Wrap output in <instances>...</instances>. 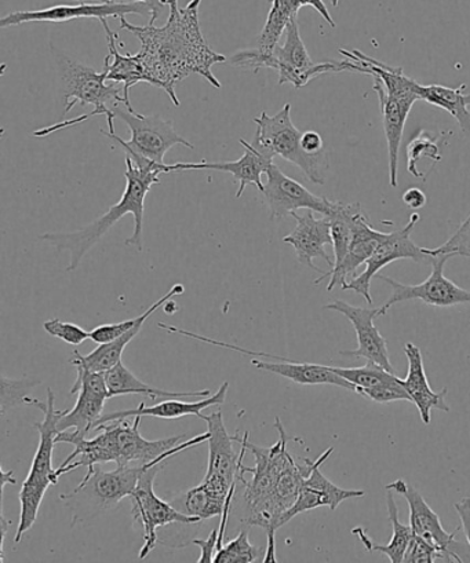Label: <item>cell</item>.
<instances>
[{"mask_svg": "<svg viewBox=\"0 0 470 563\" xmlns=\"http://www.w3.org/2000/svg\"><path fill=\"white\" fill-rule=\"evenodd\" d=\"M168 9L163 26H144L120 20V29L140 41L139 56L145 69L147 85L166 92L173 106L179 107L176 86L190 75H199L220 90L222 85L212 74V67L227 62V57L212 51L200 30L199 9L178 7V0H163Z\"/></svg>", "mask_w": 470, "mask_h": 563, "instance_id": "1", "label": "cell"}, {"mask_svg": "<svg viewBox=\"0 0 470 563\" xmlns=\"http://www.w3.org/2000/svg\"><path fill=\"white\" fill-rule=\"evenodd\" d=\"M160 175L146 172L135 166L129 156H125V189L122 199L112 206L106 214H102L95 222L74 232H51L41 234L40 239L53 245L58 253L68 251L69 265L67 272L78 269L81 261L124 216L131 214L134 218L133 236L125 240L124 244L144 250L142 233H144V212L146 195L153 185L161 184Z\"/></svg>", "mask_w": 470, "mask_h": 563, "instance_id": "2", "label": "cell"}, {"mask_svg": "<svg viewBox=\"0 0 470 563\" xmlns=\"http://www.w3.org/2000/svg\"><path fill=\"white\" fill-rule=\"evenodd\" d=\"M210 433L196 435L194 439L182 442L171 451L163 453L156 461L146 464H119L112 472H102L96 468L87 473L86 477L70 494L59 495V499L69 508L73 527L85 523L100 514L117 507L120 501L133 495L142 474L156 464L167 462V459L189 450V448L209 441Z\"/></svg>", "mask_w": 470, "mask_h": 563, "instance_id": "3", "label": "cell"}, {"mask_svg": "<svg viewBox=\"0 0 470 563\" xmlns=\"http://www.w3.org/2000/svg\"><path fill=\"white\" fill-rule=\"evenodd\" d=\"M343 57L357 63L359 74L374 78L373 90L379 96L382 125L390 155V179L392 188H397L398 152H401L404 125L415 102L420 100L419 84L404 75L403 68L391 67L358 51H343Z\"/></svg>", "mask_w": 470, "mask_h": 563, "instance_id": "4", "label": "cell"}, {"mask_svg": "<svg viewBox=\"0 0 470 563\" xmlns=\"http://www.w3.org/2000/svg\"><path fill=\"white\" fill-rule=\"evenodd\" d=\"M57 64L65 87L64 113H68L76 106H92V111L81 114L79 118L48 125V128L35 131L32 135L42 139V136L51 135L56 131L74 128V125L81 124L95 117H106L109 133H114L113 119L117 117H114L112 108L119 103H123L125 107L123 86L108 81L106 69L102 68L101 73H98L89 65L68 57L67 54L58 53Z\"/></svg>", "mask_w": 470, "mask_h": 563, "instance_id": "5", "label": "cell"}, {"mask_svg": "<svg viewBox=\"0 0 470 563\" xmlns=\"http://www.w3.org/2000/svg\"><path fill=\"white\" fill-rule=\"evenodd\" d=\"M286 41L277 45L271 54H264L259 47L244 48L231 57L233 67L259 73L260 69H275L278 74V85H293L295 89H303L311 79L326 74L358 73V64L351 59L342 62L314 63L306 51L303 37L299 34L298 18L289 21Z\"/></svg>", "mask_w": 470, "mask_h": 563, "instance_id": "6", "label": "cell"}, {"mask_svg": "<svg viewBox=\"0 0 470 563\" xmlns=\"http://www.w3.org/2000/svg\"><path fill=\"white\" fill-rule=\"evenodd\" d=\"M24 402L41 409L43 420L34 423V428L40 431V445H37L34 461H32L29 477L25 478L20 490V522L14 538L18 544L23 536L34 527L48 486L58 483L57 470L53 468V451L57 445L58 422L64 412L56 409V395L51 387L47 389L46 402L31 397H26Z\"/></svg>", "mask_w": 470, "mask_h": 563, "instance_id": "7", "label": "cell"}, {"mask_svg": "<svg viewBox=\"0 0 470 563\" xmlns=\"http://www.w3.org/2000/svg\"><path fill=\"white\" fill-rule=\"evenodd\" d=\"M256 131L251 144L270 152L273 157L281 156L284 161L295 164L306 178L315 185H325L329 158L326 152L309 155L300 145L303 133L295 128L292 120V106L286 103L275 117L261 112L254 119Z\"/></svg>", "mask_w": 470, "mask_h": 563, "instance_id": "8", "label": "cell"}, {"mask_svg": "<svg viewBox=\"0 0 470 563\" xmlns=\"http://www.w3.org/2000/svg\"><path fill=\"white\" fill-rule=\"evenodd\" d=\"M112 111L114 117L128 125L131 139L124 141L109 131H101V134L117 142L125 156L134 163L147 158L153 163L165 164L167 152L177 145L194 150V145L174 129L172 120H165L160 114L146 117L136 112L134 108H125L123 103L113 107Z\"/></svg>", "mask_w": 470, "mask_h": 563, "instance_id": "9", "label": "cell"}, {"mask_svg": "<svg viewBox=\"0 0 470 563\" xmlns=\"http://www.w3.org/2000/svg\"><path fill=\"white\" fill-rule=\"evenodd\" d=\"M165 464L166 462H163L147 468L142 474L133 495L129 497L131 506H133V510H131L133 522L140 523L144 529V545L140 550V560H145L155 550L157 540H160L157 539V529L172 523L195 525L201 522L200 518L184 516L172 506V503L156 496L153 484Z\"/></svg>", "mask_w": 470, "mask_h": 563, "instance_id": "10", "label": "cell"}, {"mask_svg": "<svg viewBox=\"0 0 470 563\" xmlns=\"http://www.w3.org/2000/svg\"><path fill=\"white\" fill-rule=\"evenodd\" d=\"M125 14H150V24H155L160 14L147 3L117 4L79 2L78 4H57L41 10H25V12H13L0 20V26H18L29 23H67V21L79 19H95L98 21L125 18Z\"/></svg>", "mask_w": 470, "mask_h": 563, "instance_id": "11", "label": "cell"}, {"mask_svg": "<svg viewBox=\"0 0 470 563\" xmlns=\"http://www.w3.org/2000/svg\"><path fill=\"white\" fill-rule=\"evenodd\" d=\"M450 258L451 256L446 254L434 256L430 262V276L417 286H407V284L398 283L391 277L379 276L380 280L385 282L392 288V295L386 303L380 308L379 317L385 316L393 305L414 299L426 305L436 306V308L470 305V291L458 287L456 283L448 280L445 276V265Z\"/></svg>", "mask_w": 470, "mask_h": 563, "instance_id": "12", "label": "cell"}, {"mask_svg": "<svg viewBox=\"0 0 470 563\" xmlns=\"http://www.w3.org/2000/svg\"><path fill=\"white\" fill-rule=\"evenodd\" d=\"M418 221L419 216L415 212V214L409 218L407 225L401 229V231L385 233V238L382 239L374 254L365 262V269L362 275L347 283V286L343 287V291L360 294L365 299V302L373 305L374 300L370 292L371 280H373V278L379 275V272L384 269L386 265L398 260H412L419 262V264H430L434 256L429 254V249L419 247L412 239L414 228L417 225Z\"/></svg>", "mask_w": 470, "mask_h": 563, "instance_id": "13", "label": "cell"}, {"mask_svg": "<svg viewBox=\"0 0 470 563\" xmlns=\"http://www.w3.org/2000/svg\"><path fill=\"white\" fill-rule=\"evenodd\" d=\"M78 376H76L70 395H78L73 409L63 412L58 422L59 431L73 429L76 434L86 437L89 431L95 430L97 420L102 417L103 404L109 398L106 380V372H97L86 368L79 361L69 360Z\"/></svg>", "mask_w": 470, "mask_h": 563, "instance_id": "14", "label": "cell"}, {"mask_svg": "<svg viewBox=\"0 0 470 563\" xmlns=\"http://www.w3.org/2000/svg\"><path fill=\"white\" fill-rule=\"evenodd\" d=\"M265 175L266 184L262 195L270 209L271 220H282L298 210H310L329 217L335 210L336 203L309 192L298 180L287 177L275 163L271 164Z\"/></svg>", "mask_w": 470, "mask_h": 563, "instance_id": "15", "label": "cell"}, {"mask_svg": "<svg viewBox=\"0 0 470 563\" xmlns=\"http://www.w3.org/2000/svg\"><path fill=\"white\" fill-rule=\"evenodd\" d=\"M385 489L395 492L408 503L409 527L415 536H419L428 543L436 545L437 549L445 551L447 562H463V558L458 552V547H461V543H458L456 539L458 528L451 533L447 532L442 528L439 516L431 510L423 495L414 486L404 479H396L395 483L386 485Z\"/></svg>", "mask_w": 470, "mask_h": 563, "instance_id": "16", "label": "cell"}, {"mask_svg": "<svg viewBox=\"0 0 470 563\" xmlns=\"http://www.w3.org/2000/svg\"><path fill=\"white\" fill-rule=\"evenodd\" d=\"M141 417H135L134 423L130 424L128 419L114 420L111 424H102L98 429H106L111 439L114 453V463L119 464H146L156 461L163 453L172 448L182 444L184 434L168 437V439L150 441L140 433ZM96 429V430H98Z\"/></svg>", "mask_w": 470, "mask_h": 563, "instance_id": "17", "label": "cell"}, {"mask_svg": "<svg viewBox=\"0 0 470 563\" xmlns=\"http://www.w3.org/2000/svg\"><path fill=\"white\" fill-rule=\"evenodd\" d=\"M325 309L335 310L346 316L352 322L354 331H357L359 347L341 352L340 354L343 357L365 358L370 363L380 365L382 368L392 372V374H396L391 363L386 339L381 335L379 328L374 325L380 308H358V306L343 302V300H335V302L326 305Z\"/></svg>", "mask_w": 470, "mask_h": 563, "instance_id": "18", "label": "cell"}, {"mask_svg": "<svg viewBox=\"0 0 470 563\" xmlns=\"http://www.w3.org/2000/svg\"><path fill=\"white\" fill-rule=\"evenodd\" d=\"M205 420L209 439V466L206 474H216L226 477L231 483H238L239 475L249 473V467L243 466V459L248 446L244 437L229 435L221 411L211 415L201 413Z\"/></svg>", "mask_w": 470, "mask_h": 563, "instance_id": "19", "label": "cell"}, {"mask_svg": "<svg viewBox=\"0 0 470 563\" xmlns=\"http://www.w3.org/2000/svg\"><path fill=\"white\" fill-rule=\"evenodd\" d=\"M240 145L244 147V155L237 162L223 163H176L168 164V173L194 172V169H212V172H222L232 174L238 180L239 188L237 199L242 198L245 186L254 185L260 192H264V183H262V174H266L273 163V156L270 152L261 150V147L251 144V142L240 140Z\"/></svg>", "mask_w": 470, "mask_h": 563, "instance_id": "20", "label": "cell"}, {"mask_svg": "<svg viewBox=\"0 0 470 563\" xmlns=\"http://www.w3.org/2000/svg\"><path fill=\"white\" fill-rule=\"evenodd\" d=\"M292 217L297 221V227L283 239V242L292 245L300 264L324 275L325 272L316 267L314 261L321 258L330 267L335 266L326 253V245H332L330 218H315L314 211L310 210H306L304 216L293 212Z\"/></svg>", "mask_w": 470, "mask_h": 563, "instance_id": "21", "label": "cell"}, {"mask_svg": "<svg viewBox=\"0 0 470 563\" xmlns=\"http://www.w3.org/2000/svg\"><path fill=\"white\" fill-rule=\"evenodd\" d=\"M384 238L385 233L375 231L370 225L369 218L363 214V211H360L354 217L352 243L346 258L340 265L332 266L330 272L324 273L315 284H320L326 278H330L327 291L331 292L336 287L343 289L347 286L348 276L353 275L360 265L365 264L371 258Z\"/></svg>", "mask_w": 470, "mask_h": 563, "instance_id": "22", "label": "cell"}, {"mask_svg": "<svg viewBox=\"0 0 470 563\" xmlns=\"http://www.w3.org/2000/svg\"><path fill=\"white\" fill-rule=\"evenodd\" d=\"M228 390L229 384L226 382V384H222L220 389L217 390L216 395L201 398L199 401L183 402L178 401L177 398H171V400L162 401L161 404H156V406L152 407H145V404H140V407L135 409H125V411L102 415V417L97 420L95 430L100 428L102 424L114 422V420H125L135 417L182 419L184 417H189V415H195V417L199 418L205 409L222 406L227 400Z\"/></svg>", "mask_w": 470, "mask_h": 563, "instance_id": "23", "label": "cell"}, {"mask_svg": "<svg viewBox=\"0 0 470 563\" xmlns=\"http://www.w3.org/2000/svg\"><path fill=\"white\" fill-rule=\"evenodd\" d=\"M185 292V287L183 284H176L173 286L171 291L160 300H156L155 303H152L150 308H147L144 313L139 316V320H136V324L122 336L118 338L117 341L98 344V347L92 350L91 353L87 355H81L79 352H74V360L79 361V363L84 364L86 368L97 372H107L113 368L114 365L122 361V354L124 349L128 347V344L133 341V339L139 335L142 325L144 322L150 319V317L155 313V311L160 310L165 306L168 300H172L177 295H183Z\"/></svg>", "mask_w": 470, "mask_h": 563, "instance_id": "24", "label": "cell"}, {"mask_svg": "<svg viewBox=\"0 0 470 563\" xmlns=\"http://www.w3.org/2000/svg\"><path fill=\"white\" fill-rule=\"evenodd\" d=\"M404 353L408 360V374L407 378L403 379V385L412 397V402L417 406L420 420L425 424H429L431 409L450 412V406L446 402L448 390L442 389L436 393L430 389L428 378H426L423 353L415 344L406 343Z\"/></svg>", "mask_w": 470, "mask_h": 563, "instance_id": "25", "label": "cell"}, {"mask_svg": "<svg viewBox=\"0 0 470 563\" xmlns=\"http://www.w3.org/2000/svg\"><path fill=\"white\" fill-rule=\"evenodd\" d=\"M103 31L107 34L108 42V56L103 62V69L107 70V79L111 84H118L123 86V97L125 101V108L131 107L130 102V89L139 84H147V78L144 67L140 62L136 54H122L119 51V37L118 34L109 29L108 21L101 20Z\"/></svg>", "mask_w": 470, "mask_h": 563, "instance_id": "26", "label": "cell"}, {"mask_svg": "<svg viewBox=\"0 0 470 563\" xmlns=\"http://www.w3.org/2000/svg\"><path fill=\"white\" fill-rule=\"evenodd\" d=\"M251 364H253L255 368L272 372V374L282 376V378L292 380L297 385H331L354 391V386L351 382L336 374V372L331 369V366L297 363V361L288 358L276 360V363L253 358Z\"/></svg>", "mask_w": 470, "mask_h": 563, "instance_id": "27", "label": "cell"}, {"mask_svg": "<svg viewBox=\"0 0 470 563\" xmlns=\"http://www.w3.org/2000/svg\"><path fill=\"white\" fill-rule=\"evenodd\" d=\"M106 380L109 391V398L118 396L141 395L150 398V400H160V398L171 400V398L179 397L211 396L210 390L173 393L156 389L155 386L144 384V382L136 378L133 372H131L128 368V366H125L122 363V361L114 365L113 368L106 372Z\"/></svg>", "mask_w": 470, "mask_h": 563, "instance_id": "28", "label": "cell"}, {"mask_svg": "<svg viewBox=\"0 0 470 563\" xmlns=\"http://www.w3.org/2000/svg\"><path fill=\"white\" fill-rule=\"evenodd\" d=\"M386 490V506L387 514H390V521L392 525V538L390 544L380 545L375 544L373 540L365 534L362 527L352 529V533L358 536V539L362 541L365 550L369 552H381L390 558L393 563H402L404 555H406L409 543L414 538V532L409 525H404L398 519V508L395 500V492Z\"/></svg>", "mask_w": 470, "mask_h": 563, "instance_id": "29", "label": "cell"}, {"mask_svg": "<svg viewBox=\"0 0 470 563\" xmlns=\"http://www.w3.org/2000/svg\"><path fill=\"white\" fill-rule=\"evenodd\" d=\"M464 89H467L464 84L457 87V89L440 85H420L419 96L420 100L450 113L457 120L462 133L470 139V95H463Z\"/></svg>", "mask_w": 470, "mask_h": 563, "instance_id": "30", "label": "cell"}, {"mask_svg": "<svg viewBox=\"0 0 470 563\" xmlns=\"http://www.w3.org/2000/svg\"><path fill=\"white\" fill-rule=\"evenodd\" d=\"M226 501L212 495L204 484L195 486V488L184 492V494H179L171 500L172 506L177 511L187 517L200 518L201 521L222 516Z\"/></svg>", "mask_w": 470, "mask_h": 563, "instance_id": "31", "label": "cell"}, {"mask_svg": "<svg viewBox=\"0 0 470 563\" xmlns=\"http://www.w3.org/2000/svg\"><path fill=\"white\" fill-rule=\"evenodd\" d=\"M452 135V131H442L440 134L429 133L426 130H419L409 140L407 151V169L408 173L414 175L417 179L426 178V175L420 173L418 164L424 157L430 158L431 162L437 163L441 161V147L448 144V139Z\"/></svg>", "mask_w": 470, "mask_h": 563, "instance_id": "32", "label": "cell"}, {"mask_svg": "<svg viewBox=\"0 0 470 563\" xmlns=\"http://www.w3.org/2000/svg\"><path fill=\"white\" fill-rule=\"evenodd\" d=\"M362 211L359 203L343 205L337 201L335 210L329 216L331 221L332 249H335V266L346 258L353 238L354 217Z\"/></svg>", "mask_w": 470, "mask_h": 563, "instance_id": "33", "label": "cell"}, {"mask_svg": "<svg viewBox=\"0 0 470 563\" xmlns=\"http://www.w3.org/2000/svg\"><path fill=\"white\" fill-rule=\"evenodd\" d=\"M332 451H335V448H329V450L318 459V464H316L315 468L311 470V473L309 477L305 479L304 485L321 492L326 497L327 507H330L331 511H336L342 501L353 499V497H362L365 495V492L342 489L340 486L332 484L329 478H326L325 475L321 474L320 467L324 466L327 459L331 456Z\"/></svg>", "mask_w": 470, "mask_h": 563, "instance_id": "34", "label": "cell"}, {"mask_svg": "<svg viewBox=\"0 0 470 563\" xmlns=\"http://www.w3.org/2000/svg\"><path fill=\"white\" fill-rule=\"evenodd\" d=\"M331 369L336 374L341 375L343 379L351 382L354 386V391L357 389L393 384V382L398 380L396 374H392V372L370 363V361L364 366H359V368H338V366H331Z\"/></svg>", "mask_w": 470, "mask_h": 563, "instance_id": "35", "label": "cell"}, {"mask_svg": "<svg viewBox=\"0 0 470 563\" xmlns=\"http://www.w3.org/2000/svg\"><path fill=\"white\" fill-rule=\"evenodd\" d=\"M264 561L262 550L250 543L249 530H240L237 538L217 551L212 563H253Z\"/></svg>", "mask_w": 470, "mask_h": 563, "instance_id": "36", "label": "cell"}, {"mask_svg": "<svg viewBox=\"0 0 470 563\" xmlns=\"http://www.w3.org/2000/svg\"><path fill=\"white\" fill-rule=\"evenodd\" d=\"M358 395L368 398L370 401L379 404H387L395 401H409V397L406 387L403 385V379L393 382V384L381 385L375 387H368V389H357Z\"/></svg>", "mask_w": 470, "mask_h": 563, "instance_id": "37", "label": "cell"}, {"mask_svg": "<svg viewBox=\"0 0 470 563\" xmlns=\"http://www.w3.org/2000/svg\"><path fill=\"white\" fill-rule=\"evenodd\" d=\"M431 256L446 254L452 256H464L470 258V216L461 223V227L457 229V232L452 234L451 239L440 247L429 249Z\"/></svg>", "mask_w": 470, "mask_h": 563, "instance_id": "38", "label": "cell"}, {"mask_svg": "<svg viewBox=\"0 0 470 563\" xmlns=\"http://www.w3.org/2000/svg\"><path fill=\"white\" fill-rule=\"evenodd\" d=\"M43 330L48 335L62 339L63 342L70 344V346H80L87 339H90V332L85 331L84 328L59 319L47 320L43 324Z\"/></svg>", "mask_w": 470, "mask_h": 563, "instance_id": "39", "label": "cell"}, {"mask_svg": "<svg viewBox=\"0 0 470 563\" xmlns=\"http://www.w3.org/2000/svg\"><path fill=\"white\" fill-rule=\"evenodd\" d=\"M40 385V380L24 378L21 380H10L7 376L2 378V415L8 412V409L24 402L29 397V391Z\"/></svg>", "mask_w": 470, "mask_h": 563, "instance_id": "40", "label": "cell"}, {"mask_svg": "<svg viewBox=\"0 0 470 563\" xmlns=\"http://www.w3.org/2000/svg\"><path fill=\"white\" fill-rule=\"evenodd\" d=\"M436 561H446L447 556L445 551L437 549L436 545L428 543V541L415 536L409 543L406 555H404V563H434Z\"/></svg>", "mask_w": 470, "mask_h": 563, "instance_id": "41", "label": "cell"}, {"mask_svg": "<svg viewBox=\"0 0 470 563\" xmlns=\"http://www.w3.org/2000/svg\"><path fill=\"white\" fill-rule=\"evenodd\" d=\"M136 320H139V317L133 320L114 322V324L96 327L95 330L90 331V339L97 344L117 341L118 338L122 336L123 333L128 332L130 328H133L136 324Z\"/></svg>", "mask_w": 470, "mask_h": 563, "instance_id": "42", "label": "cell"}, {"mask_svg": "<svg viewBox=\"0 0 470 563\" xmlns=\"http://www.w3.org/2000/svg\"><path fill=\"white\" fill-rule=\"evenodd\" d=\"M218 533H220V529L217 528L212 530L211 534L209 536V539H196L190 541V543L199 545L201 549V554L199 556L198 563H212V561H215L218 547Z\"/></svg>", "mask_w": 470, "mask_h": 563, "instance_id": "43", "label": "cell"}, {"mask_svg": "<svg viewBox=\"0 0 470 563\" xmlns=\"http://www.w3.org/2000/svg\"><path fill=\"white\" fill-rule=\"evenodd\" d=\"M300 145H303L304 151L309 153V155H319V153L326 152L324 139H321V135L316 133V131H305L303 139H300Z\"/></svg>", "mask_w": 470, "mask_h": 563, "instance_id": "44", "label": "cell"}, {"mask_svg": "<svg viewBox=\"0 0 470 563\" xmlns=\"http://www.w3.org/2000/svg\"><path fill=\"white\" fill-rule=\"evenodd\" d=\"M456 511L461 519V527L470 547V497H463L461 501L456 503Z\"/></svg>", "mask_w": 470, "mask_h": 563, "instance_id": "45", "label": "cell"}, {"mask_svg": "<svg viewBox=\"0 0 470 563\" xmlns=\"http://www.w3.org/2000/svg\"><path fill=\"white\" fill-rule=\"evenodd\" d=\"M426 195L419 188H409L403 195V203L408 207V209L420 210L426 206Z\"/></svg>", "mask_w": 470, "mask_h": 563, "instance_id": "46", "label": "cell"}, {"mask_svg": "<svg viewBox=\"0 0 470 563\" xmlns=\"http://www.w3.org/2000/svg\"><path fill=\"white\" fill-rule=\"evenodd\" d=\"M76 2H97V3H117V4H134V3H147L151 4L157 14L163 13V9L166 4L163 0H76Z\"/></svg>", "mask_w": 470, "mask_h": 563, "instance_id": "47", "label": "cell"}, {"mask_svg": "<svg viewBox=\"0 0 470 563\" xmlns=\"http://www.w3.org/2000/svg\"><path fill=\"white\" fill-rule=\"evenodd\" d=\"M8 484L15 485L18 484V481H15L14 473L12 472V470H10V472H7V470L2 468V490L7 488Z\"/></svg>", "mask_w": 470, "mask_h": 563, "instance_id": "48", "label": "cell"}, {"mask_svg": "<svg viewBox=\"0 0 470 563\" xmlns=\"http://www.w3.org/2000/svg\"><path fill=\"white\" fill-rule=\"evenodd\" d=\"M201 3V0H190V2L187 4L190 9H199Z\"/></svg>", "mask_w": 470, "mask_h": 563, "instance_id": "49", "label": "cell"}, {"mask_svg": "<svg viewBox=\"0 0 470 563\" xmlns=\"http://www.w3.org/2000/svg\"><path fill=\"white\" fill-rule=\"evenodd\" d=\"M332 7H338V0H332Z\"/></svg>", "mask_w": 470, "mask_h": 563, "instance_id": "50", "label": "cell"}]
</instances>
